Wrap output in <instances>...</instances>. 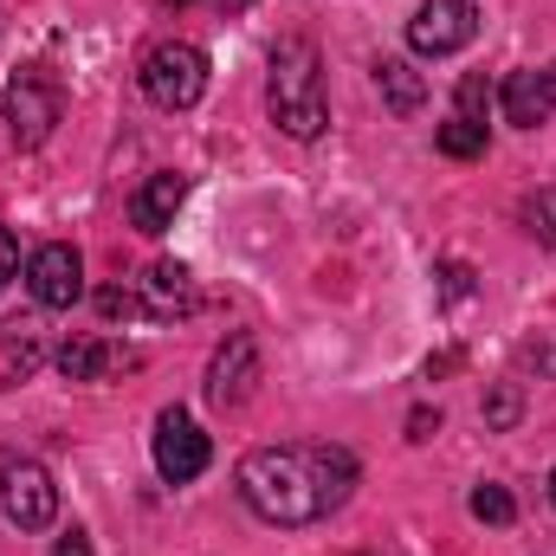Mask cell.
<instances>
[{
	"instance_id": "7c38bea8",
	"label": "cell",
	"mask_w": 556,
	"mask_h": 556,
	"mask_svg": "<svg viewBox=\"0 0 556 556\" xmlns=\"http://www.w3.org/2000/svg\"><path fill=\"white\" fill-rule=\"evenodd\" d=\"M117 363H137V356H130V350H111V343H98V337H72V343L59 350L65 382H98V376L117 369Z\"/></svg>"
},
{
	"instance_id": "6da1fadb",
	"label": "cell",
	"mask_w": 556,
	"mask_h": 556,
	"mask_svg": "<svg viewBox=\"0 0 556 556\" xmlns=\"http://www.w3.org/2000/svg\"><path fill=\"white\" fill-rule=\"evenodd\" d=\"M356 485L350 446H260L240 459V498L266 525H317Z\"/></svg>"
},
{
	"instance_id": "ac0fdd59",
	"label": "cell",
	"mask_w": 556,
	"mask_h": 556,
	"mask_svg": "<svg viewBox=\"0 0 556 556\" xmlns=\"http://www.w3.org/2000/svg\"><path fill=\"white\" fill-rule=\"evenodd\" d=\"M518 415H525V389H518V382H498V389L485 395V427H511Z\"/></svg>"
},
{
	"instance_id": "d6986e66",
	"label": "cell",
	"mask_w": 556,
	"mask_h": 556,
	"mask_svg": "<svg viewBox=\"0 0 556 556\" xmlns=\"http://www.w3.org/2000/svg\"><path fill=\"white\" fill-rule=\"evenodd\" d=\"M485 104H492V91H485V78H459V117H472V124H485Z\"/></svg>"
},
{
	"instance_id": "8992f818",
	"label": "cell",
	"mask_w": 556,
	"mask_h": 556,
	"mask_svg": "<svg viewBox=\"0 0 556 556\" xmlns=\"http://www.w3.org/2000/svg\"><path fill=\"white\" fill-rule=\"evenodd\" d=\"M52 124H59V85L46 72H20L7 85V137L20 149H39L52 137Z\"/></svg>"
},
{
	"instance_id": "3957f363",
	"label": "cell",
	"mask_w": 556,
	"mask_h": 556,
	"mask_svg": "<svg viewBox=\"0 0 556 556\" xmlns=\"http://www.w3.org/2000/svg\"><path fill=\"white\" fill-rule=\"evenodd\" d=\"M142 98L155 104V111H188V104H201V91H207V52L201 46H188V39H168V46H155L149 59H142Z\"/></svg>"
},
{
	"instance_id": "2e32d148",
	"label": "cell",
	"mask_w": 556,
	"mask_h": 556,
	"mask_svg": "<svg viewBox=\"0 0 556 556\" xmlns=\"http://www.w3.org/2000/svg\"><path fill=\"white\" fill-rule=\"evenodd\" d=\"M518 220H525V233H531V240L556 247V188H538V194H525V201H518Z\"/></svg>"
},
{
	"instance_id": "484cf974",
	"label": "cell",
	"mask_w": 556,
	"mask_h": 556,
	"mask_svg": "<svg viewBox=\"0 0 556 556\" xmlns=\"http://www.w3.org/2000/svg\"><path fill=\"white\" fill-rule=\"evenodd\" d=\"M551 505H556V472H551Z\"/></svg>"
},
{
	"instance_id": "ba28073f",
	"label": "cell",
	"mask_w": 556,
	"mask_h": 556,
	"mask_svg": "<svg viewBox=\"0 0 556 556\" xmlns=\"http://www.w3.org/2000/svg\"><path fill=\"white\" fill-rule=\"evenodd\" d=\"M26 291H33V304H46V311H72V304L85 298V260H78V247H65V240L39 247V253L26 260Z\"/></svg>"
},
{
	"instance_id": "52a82bcc",
	"label": "cell",
	"mask_w": 556,
	"mask_h": 556,
	"mask_svg": "<svg viewBox=\"0 0 556 556\" xmlns=\"http://www.w3.org/2000/svg\"><path fill=\"white\" fill-rule=\"evenodd\" d=\"M207 459H214L207 433L181 415V408H162V420H155V472H162L168 485H188V479L207 472Z\"/></svg>"
},
{
	"instance_id": "cb8c5ba5",
	"label": "cell",
	"mask_w": 556,
	"mask_h": 556,
	"mask_svg": "<svg viewBox=\"0 0 556 556\" xmlns=\"http://www.w3.org/2000/svg\"><path fill=\"white\" fill-rule=\"evenodd\" d=\"M52 556H91V538H85V531H65V538L52 544Z\"/></svg>"
},
{
	"instance_id": "9c48e42d",
	"label": "cell",
	"mask_w": 556,
	"mask_h": 556,
	"mask_svg": "<svg viewBox=\"0 0 556 556\" xmlns=\"http://www.w3.org/2000/svg\"><path fill=\"white\" fill-rule=\"evenodd\" d=\"M253 382H260V343H253L247 330H233V337L214 350V363H207V402H214V408H240V402L253 395Z\"/></svg>"
},
{
	"instance_id": "5b68a950",
	"label": "cell",
	"mask_w": 556,
	"mask_h": 556,
	"mask_svg": "<svg viewBox=\"0 0 556 556\" xmlns=\"http://www.w3.org/2000/svg\"><path fill=\"white\" fill-rule=\"evenodd\" d=\"M479 39V7L472 0H420V13L408 20V46L420 59H453Z\"/></svg>"
},
{
	"instance_id": "7a4b0ae2",
	"label": "cell",
	"mask_w": 556,
	"mask_h": 556,
	"mask_svg": "<svg viewBox=\"0 0 556 556\" xmlns=\"http://www.w3.org/2000/svg\"><path fill=\"white\" fill-rule=\"evenodd\" d=\"M266 98H273V124L285 137L311 142L324 137L330 124V104H324V65H317V46L304 33H285L273 46V78H266Z\"/></svg>"
},
{
	"instance_id": "4fadbf2b",
	"label": "cell",
	"mask_w": 556,
	"mask_h": 556,
	"mask_svg": "<svg viewBox=\"0 0 556 556\" xmlns=\"http://www.w3.org/2000/svg\"><path fill=\"white\" fill-rule=\"evenodd\" d=\"M142 285H149V311H155V317L194 311V278H188V266H181V260H155Z\"/></svg>"
},
{
	"instance_id": "ffe728a7",
	"label": "cell",
	"mask_w": 556,
	"mask_h": 556,
	"mask_svg": "<svg viewBox=\"0 0 556 556\" xmlns=\"http://www.w3.org/2000/svg\"><path fill=\"white\" fill-rule=\"evenodd\" d=\"M440 291H446V298H466V291H472V266L446 260V266H440Z\"/></svg>"
},
{
	"instance_id": "277c9868",
	"label": "cell",
	"mask_w": 556,
	"mask_h": 556,
	"mask_svg": "<svg viewBox=\"0 0 556 556\" xmlns=\"http://www.w3.org/2000/svg\"><path fill=\"white\" fill-rule=\"evenodd\" d=\"M0 518L13 531H46L59 518V485L39 459H0Z\"/></svg>"
},
{
	"instance_id": "7402d4cb",
	"label": "cell",
	"mask_w": 556,
	"mask_h": 556,
	"mask_svg": "<svg viewBox=\"0 0 556 556\" xmlns=\"http://www.w3.org/2000/svg\"><path fill=\"white\" fill-rule=\"evenodd\" d=\"M13 273H20V240H13V233L0 227V285H7Z\"/></svg>"
},
{
	"instance_id": "603a6c76",
	"label": "cell",
	"mask_w": 556,
	"mask_h": 556,
	"mask_svg": "<svg viewBox=\"0 0 556 556\" xmlns=\"http://www.w3.org/2000/svg\"><path fill=\"white\" fill-rule=\"evenodd\" d=\"M98 304H104V317H130V311H137V298H130V291H104Z\"/></svg>"
},
{
	"instance_id": "e0dca14e",
	"label": "cell",
	"mask_w": 556,
	"mask_h": 556,
	"mask_svg": "<svg viewBox=\"0 0 556 556\" xmlns=\"http://www.w3.org/2000/svg\"><path fill=\"white\" fill-rule=\"evenodd\" d=\"M472 518H479V525H511V518H518V498H511L505 485H479V492H472Z\"/></svg>"
},
{
	"instance_id": "5bb4252c",
	"label": "cell",
	"mask_w": 556,
	"mask_h": 556,
	"mask_svg": "<svg viewBox=\"0 0 556 556\" xmlns=\"http://www.w3.org/2000/svg\"><path fill=\"white\" fill-rule=\"evenodd\" d=\"M376 85H382V98H389L395 117H415L420 104H427V78H420L408 59H382L376 65Z\"/></svg>"
},
{
	"instance_id": "8fae6325",
	"label": "cell",
	"mask_w": 556,
	"mask_h": 556,
	"mask_svg": "<svg viewBox=\"0 0 556 556\" xmlns=\"http://www.w3.org/2000/svg\"><path fill=\"white\" fill-rule=\"evenodd\" d=\"M498 104H505V124L538 130V124H551V111H556L551 78H544V72H511V78L498 85Z\"/></svg>"
},
{
	"instance_id": "30bf717a",
	"label": "cell",
	"mask_w": 556,
	"mask_h": 556,
	"mask_svg": "<svg viewBox=\"0 0 556 556\" xmlns=\"http://www.w3.org/2000/svg\"><path fill=\"white\" fill-rule=\"evenodd\" d=\"M181 201H188V175H149L137 194H130V220H137V233H168Z\"/></svg>"
},
{
	"instance_id": "d4e9b609",
	"label": "cell",
	"mask_w": 556,
	"mask_h": 556,
	"mask_svg": "<svg viewBox=\"0 0 556 556\" xmlns=\"http://www.w3.org/2000/svg\"><path fill=\"white\" fill-rule=\"evenodd\" d=\"M544 78H551V98H556V65H551V72H544Z\"/></svg>"
},
{
	"instance_id": "44dd1931",
	"label": "cell",
	"mask_w": 556,
	"mask_h": 556,
	"mask_svg": "<svg viewBox=\"0 0 556 556\" xmlns=\"http://www.w3.org/2000/svg\"><path fill=\"white\" fill-rule=\"evenodd\" d=\"M440 433V408H415L408 415V440H433Z\"/></svg>"
},
{
	"instance_id": "9a60e30c",
	"label": "cell",
	"mask_w": 556,
	"mask_h": 556,
	"mask_svg": "<svg viewBox=\"0 0 556 556\" xmlns=\"http://www.w3.org/2000/svg\"><path fill=\"white\" fill-rule=\"evenodd\" d=\"M433 142H440V155H453V162H472V155H485V124H472V117H446Z\"/></svg>"
}]
</instances>
